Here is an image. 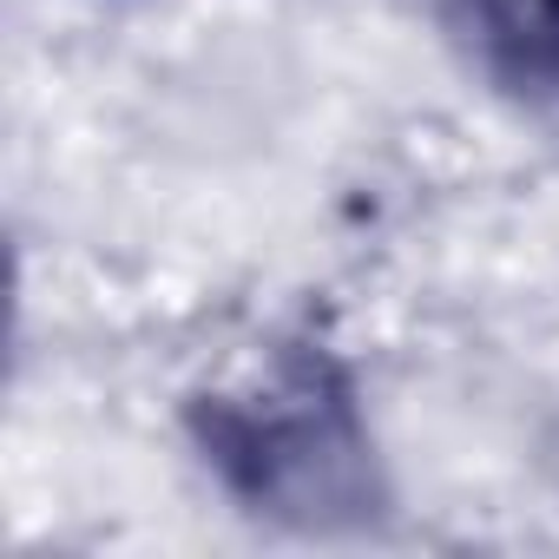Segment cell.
Listing matches in <instances>:
<instances>
[{
  "instance_id": "obj_1",
  "label": "cell",
  "mask_w": 559,
  "mask_h": 559,
  "mask_svg": "<svg viewBox=\"0 0 559 559\" xmlns=\"http://www.w3.org/2000/svg\"><path fill=\"white\" fill-rule=\"evenodd\" d=\"M461 8L480 27V40L520 73L559 67V0H461Z\"/></svg>"
}]
</instances>
